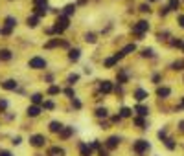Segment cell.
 Masks as SVG:
<instances>
[{
	"label": "cell",
	"instance_id": "30bf717a",
	"mask_svg": "<svg viewBox=\"0 0 184 156\" xmlns=\"http://www.w3.org/2000/svg\"><path fill=\"white\" fill-rule=\"evenodd\" d=\"M100 90H101L103 94H109V92H112V83H110V81H103V83L100 84Z\"/></svg>",
	"mask_w": 184,
	"mask_h": 156
},
{
	"label": "cell",
	"instance_id": "b9f144b4",
	"mask_svg": "<svg viewBox=\"0 0 184 156\" xmlns=\"http://www.w3.org/2000/svg\"><path fill=\"white\" fill-rule=\"evenodd\" d=\"M72 101H74V107H75V109H81V103H79L75 97H72Z\"/></svg>",
	"mask_w": 184,
	"mask_h": 156
},
{
	"label": "cell",
	"instance_id": "d4e9b609",
	"mask_svg": "<svg viewBox=\"0 0 184 156\" xmlns=\"http://www.w3.org/2000/svg\"><path fill=\"white\" fill-rule=\"evenodd\" d=\"M116 63H118V59H116V55H114V57H110V59H107V61H105V66H107V68H110V66H114Z\"/></svg>",
	"mask_w": 184,
	"mask_h": 156
},
{
	"label": "cell",
	"instance_id": "603a6c76",
	"mask_svg": "<svg viewBox=\"0 0 184 156\" xmlns=\"http://www.w3.org/2000/svg\"><path fill=\"white\" fill-rule=\"evenodd\" d=\"M32 103H33V105L42 103V96H41V94H33V96H32Z\"/></svg>",
	"mask_w": 184,
	"mask_h": 156
},
{
	"label": "cell",
	"instance_id": "bcb514c9",
	"mask_svg": "<svg viewBox=\"0 0 184 156\" xmlns=\"http://www.w3.org/2000/svg\"><path fill=\"white\" fill-rule=\"evenodd\" d=\"M98 156H109V154H107V151H103V149H100V153H98Z\"/></svg>",
	"mask_w": 184,
	"mask_h": 156
},
{
	"label": "cell",
	"instance_id": "60d3db41",
	"mask_svg": "<svg viewBox=\"0 0 184 156\" xmlns=\"http://www.w3.org/2000/svg\"><path fill=\"white\" fill-rule=\"evenodd\" d=\"M173 68L175 70H182V63H173Z\"/></svg>",
	"mask_w": 184,
	"mask_h": 156
},
{
	"label": "cell",
	"instance_id": "7dc6e473",
	"mask_svg": "<svg viewBox=\"0 0 184 156\" xmlns=\"http://www.w3.org/2000/svg\"><path fill=\"white\" fill-rule=\"evenodd\" d=\"M0 156H11L9 151H0Z\"/></svg>",
	"mask_w": 184,
	"mask_h": 156
},
{
	"label": "cell",
	"instance_id": "d6986e66",
	"mask_svg": "<svg viewBox=\"0 0 184 156\" xmlns=\"http://www.w3.org/2000/svg\"><path fill=\"white\" fill-rule=\"evenodd\" d=\"M135 110H136V112H138L140 116H147V114H149V110H147V107H144V105H138V107H136Z\"/></svg>",
	"mask_w": 184,
	"mask_h": 156
},
{
	"label": "cell",
	"instance_id": "e0dca14e",
	"mask_svg": "<svg viewBox=\"0 0 184 156\" xmlns=\"http://www.w3.org/2000/svg\"><path fill=\"white\" fill-rule=\"evenodd\" d=\"M11 59V51L9 50H0V61H9Z\"/></svg>",
	"mask_w": 184,
	"mask_h": 156
},
{
	"label": "cell",
	"instance_id": "681fc988",
	"mask_svg": "<svg viewBox=\"0 0 184 156\" xmlns=\"http://www.w3.org/2000/svg\"><path fill=\"white\" fill-rule=\"evenodd\" d=\"M92 149H100V142H94L92 143Z\"/></svg>",
	"mask_w": 184,
	"mask_h": 156
},
{
	"label": "cell",
	"instance_id": "277c9868",
	"mask_svg": "<svg viewBox=\"0 0 184 156\" xmlns=\"http://www.w3.org/2000/svg\"><path fill=\"white\" fill-rule=\"evenodd\" d=\"M133 149H135V153H138V154H142V153H146L147 149H149V143H147L146 140H138L135 145H133Z\"/></svg>",
	"mask_w": 184,
	"mask_h": 156
},
{
	"label": "cell",
	"instance_id": "6da1fadb",
	"mask_svg": "<svg viewBox=\"0 0 184 156\" xmlns=\"http://www.w3.org/2000/svg\"><path fill=\"white\" fill-rule=\"evenodd\" d=\"M66 28H68V15H61V17H57L53 31H55V33H63Z\"/></svg>",
	"mask_w": 184,
	"mask_h": 156
},
{
	"label": "cell",
	"instance_id": "9a60e30c",
	"mask_svg": "<svg viewBox=\"0 0 184 156\" xmlns=\"http://www.w3.org/2000/svg\"><path fill=\"white\" fill-rule=\"evenodd\" d=\"M156 94H158L160 97H168V96L171 94V90H169V88H166V86H160V88L156 90Z\"/></svg>",
	"mask_w": 184,
	"mask_h": 156
},
{
	"label": "cell",
	"instance_id": "4dcf8cb0",
	"mask_svg": "<svg viewBox=\"0 0 184 156\" xmlns=\"http://www.w3.org/2000/svg\"><path fill=\"white\" fill-rule=\"evenodd\" d=\"M168 7H169V9H177V7H179V0H169Z\"/></svg>",
	"mask_w": 184,
	"mask_h": 156
},
{
	"label": "cell",
	"instance_id": "d590c367",
	"mask_svg": "<svg viewBox=\"0 0 184 156\" xmlns=\"http://www.w3.org/2000/svg\"><path fill=\"white\" fill-rule=\"evenodd\" d=\"M166 147H168V149H175V143H173V140H166Z\"/></svg>",
	"mask_w": 184,
	"mask_h": 156
},
{
	"label": "cell",
	"instance_id": "5b68a950",
	"mask_svg": "<svg viewBox=\"0 0 184 156\" xmlns=\"http://www.w3.org/2000/svg\"><path fill=\"white\" fill-rule=\"evenodd\" d=\"M147 30H149V24H147L146 20H140V22L133 28V31H135L136 35H142V33H144V31H147Z\"/></svg>",
	"mask_w": 184,
	"mask_h": 156
},
{
	"label": "cell",
	"instance_id": "7a4b0ae2",
	"mask_svg": "<svg viewBox=\"0 0 184 156\" xmlns=\"http://www.w3.org/2000/svg\"><path fill=\"white\" fill-rule=\"evenodd\" d=\"M30 68L42 70V68H46V61L42 57H33V59H30Z\"/></svg>",
	"mask_w": 184,
	"mask_h": 156
},
{
	"label": "cell",
	"instance_id": "52a82bcc",
	"mask_svg": "<svg viewBox=\"0 0 184 156\" xmlns=\"http://www.w3.org/2000/svg\"><path fill=\"white\" fill-rule=\"evenodd\" d=\"M41 114V107L39 105H32V107H28V116L30 117H37Z\"/></svg>",
	"mask_w": 184,
	"mask_h": 156
},
{
	"label": "cell",
	"instance_id": "7402d4cb",
	"mask_svg": "<svg viewBox=\"0 0 184 156\" xmlns=\"http://www.w3.org/2000/svg\"><path fill=\"white\" fill-rule=\"evenodd\" d=\"M131 114H133V110H131V109H127V107H123V109L120 110V116H122V117H129Z\"/></svg>",
	"mask_w": 184,
	"mask_h": 156
},
{
	"label": "cell",
	"instance_id": "836d02e7",
	"mask_svg": "<svg viewBox=\"0 0 184 156\" xmlns=\"http://www.w3.org/2000/svg\"><path fill=\"white\" fill-rule=\"evenodd\" d=\"M77 79H79V76H75V74H74V76H70V77H68V84H74Z\"/></svg>",
	"mask_w": 184,
	"mask_h": 156
},
{
	"label": "cell",
	"instance_id": "2e32d148",
	"mask_svg": "<svg viewBox=\"0 0 184 156\" xmlns=\"http://www.w3.org/2000/svg\"><path fill=\"white\" fill-rule=\"evenodd\" d=\"M26 22H28V26H30V28H35L37 24H39V17H37V15L28 17V20H26Z\"/></svg>",
	"mask_w": 184,
	"mask_h": 156
},
{
	"label": "cell",
	"instance_id": "ee69618b",
	"mask_svg": "<svg viewBox=\"0 0 184 156\" xmlns=\"http://www.w3.org/2000/svg\"><path fill=\"white\" fill-rule=\"evenodd\" d=\"M35 2V6H44L46 4V0H33Z\"/></svg>",
	"mask_w": 184,
	"mask_h": 156
},
{
	"label": "cell",
	"instance_id": "f6af8a7d",
	"mask_svg": "<svg viewBox=\"0 0 184 156\" xmlns=\"http://www.w3.org/2000/svg\"><path fill=\"white\" fill-rule=\"evenodd\" d=\"M19 143H20V138H19V136H17V138H13V145H19Z\"/></svg>",
	"mask_w": 184,
	"mask_h": 156
},
{
	"label": "cell",
	"instance_id": "cb8c5ba5",
	"mask_svg": "<svg viewBox=\"0 0 184 156\" xmlns=\"http://www.w3.org/2000/svg\"><path fill=\"white\" fill-rule=\"evenodd\" d=\"M59 44H63L59 39H53V40H50V42H46V48H55V46H59Z\"/></svg>",
	"mask_w": 184,
	"mask_h": 156
},
{
	"label": "cell",
	"instance_id": "ba28073f",
	"mask_svg": "<svg viewBox=\"0 0 184 156\" xmlns=\"http://www.w3.org/2000/svg\"><path fill=\"white\" fill-rule=\"evenodd\" d=\"M118 143H120V138L118 136H110L109 140H107V149H116Z\"/></svg>",
	"mask_w": 184,
	"mask_h": 156
},
{
	"label": "cell",
	"instance_id": "8992f818",
	"mask_svg": "<svg viewBox=\"0 0 184 156\" xmlns=\"http://www.w3.org/2000/svg\"><path fill=\"white\" fill-rule=\"evenodd\" d=\"M79 153H81V156H90L92 154V147L87 145V143H79Z\"/></svg>",
	"mask_w": 184,
	"mask_h": 156
},
{
	"label": "cell",
	"instance_id": "ac0fdd59",
	"mask_svg": "<svg viewBox=\"0 0 184 156\" xmlns=\"http://www.w3.org/2000/svg\"><path fill=\"white\" fill-rule=\"evenodd\" d=\"M35 15H37V17L46 15V4H44V6H35Z\"/></svg>",
	"mask_w": 184,
	"mask_h": 156
},
{
	"label": "cell",
	"instance_id": "816d5d0a",
	"mask_svg": "<svg viewBox=\"0 0 184 156\" xmlns=\"http://www.w3.org/2000/svg\"><path fill=\"white\" fill-rule=\"evenodd\" d=\"M182 107H184V99H182Z\"/></svg>",
	"mask_w": 184,
	"mask_h": 156
},
{
	"label": "cell",
	"instance_id": "5bb4252c",
	"mask_svg": "<svg viewBox=\"0 0 184 156\" xmlns=\"http://www.w3.org/2000/svg\"><path fill=\"white\" fill-rule=\"evenodd\" d=\"M135 97H136L138 101H144V99L147 97V92H146V90H142V88H138V90L135 92Z\"/></svg>",
	"mask_w": 184,
	"mask_h": 156
},
{
	"label": "cell",
	"instance_id": "9c48e42d",
	"mask_svg": "<svg viewBox=\"0 0 184 156\" xmlns=\"http://www.w3.org/2000/svg\"><path fill=\"white\" fill-rule=\"evenodd\" d=\"M2 88H6V90H15V88H17V81L7 79V81H4V83H2Z\"/></svg>",
	"mask_w": 184,
	"mask_h": 156
},
{
	"label": "cell",
	"instance_id": "8fae6325",
	"mask_svg": "<svg viewBox=\"0 0 184 156\" xmlns=\"http://www.w3.org/2000/svg\"><path fill=\"white\" fill-rule=\"evenodd\" d=\"M48 156H65V151H63L61 147H52V149L48 151Z\"/></svg>",
	"mask_w": 184,
	"mask_h": 156
},
{
	"label": "cell",
	"instance_id": "44dd1931",
	"mask_svg": "<svg viewBox=\"0 0 184 156\" xmlns=\"http://www.w3.org/2000/svg\"><path fill=\"white\" fill-rule=\"evenodd\" d=\"M79 50H70V53H68V57H70V61H77L79 59Z\"/></svg>",
	"mask_w": 184,
	"mask_h": 156
},
{
	"label": "cell",
	"instance_id": "7bdbcfd3",
	"mask_svg": "<svg viewBox=\"0 0 184 156\" xmlns=\"http://www.w3.org/2000/svg\"><path fill=\"white\" fill-rule=\"evenodd\" d=\"M65 94H66L68 97H74V92H72V90H70V88H66V90H65Z\"/></svg>",
	"mask_w": 184,
	"mask_h": 156
},
{
	"label": "cell",
	"instance_id": "d6a6232c",
	"mask_svg": "<svg viewBox=\"0 0 184 156\" xmlns=\"http://www.w3.org/2000/svg\"><path fill=\"white\" fill-rule=\"evenodd\" d=\"M135 123H136V125H138V127H142V129H144V125H146V123H144V119H142V117H135Z\"/></svg>",
	"mask_w": 184,
	"mask_h": 156
},
{
	"label": "cell",
	"instance_id": "f546056e",
	"mask_svg": "<svg viewBox=\"0 0 184 156\" xmlns=\"http://www.w3.org/2000/svg\"><path fill=\"white\" fill-rule=\"evenodd\" d=\"M85 40H87V42H96V35H94V33H87V35H85Z\"/></svg>",
	"mask_w": 184,
	"mask_h": 156
},
{
	"label": "cell",
	"instance_id": "4fadbf2b",
	"mask_svg": "<svg viewBox=\"0 0 184 156\" xmlns=\"http://www.w3.org/2000/svg\"><path fill=\"white\" fill-rule=\"evenodd\" d=\"M50 130H52V132H61V130H63V125H61L59 121H52V123H50Z\"/></svg>",
	"mask_w": 184,
	"mask_h": 156
},
{
	"label": "cell",
	"instance_id": "74e56055",
	"mask_svg": "<svg viewBox=\"0 0 184 156\" xmlns=\"http://www.w3.org/2000/svg\"><path fill=\"white\" fill-rule=\"evenodd\" d=\"M44 109L52 110V109H53V103H52V101H46V103H44Z\"/></svg>",
	"mask_w": 184,
	"mask_h": 156
},
{
	"label": "cell",
	"instance_id": "e575fe53",
	"mask_svg": "<svg viewBox=\"0 0 184 156\" xmlns=\"http://www.w3.org/2000/svg\"><path fill=\"white\" fill-rule=\"evenodd\" d=\"M125 81H127V76H125V74L122 72V74H120V77H118V83H122V84H123Z\"/></svg>",
	"mask_w": 184,
	"mask_h": 156
},
{
	"label": "cell",
	"instance_id": "f35d334b",
	"mask_svg": "<svg viewBox=\"0 0 184 156\" xmlns=\"http://www.w3.org/2000/svg\"><path fill=\"white\" fill-rule=\"evenodd\" d=\"M140 11L147 13V11H149V6H147V4H142V6H140Z\"/></svg>",
	"mask_w": 184,
	"mask_h": 156
},
{
	"label": "cell",
	"instance_id": "c3c4849f",
	"mask_svg": "<svg viewBox=\"0 0 184 156\" xmlns=\"http://www.w3.org/2000/svg\"><path fill=\"white\" fill-rule=\"evenodd\" d=\"M158 138H162V140H164V138H166V132H164V130H160V132H158Z\"/></svg>",
	"mask_w": 184,
	"mask_h": 156
},
{
	"label": "cell",
	"instance_id": "1f68e13d",
	"mask_svg": "<svg viewBox=\"0 0 184 156\" xmlns=\"http://www.w3.org/2000/svg\"><path fill=\"white\" fill-rule=\"evenodd\" d=\"M142 55H144V57H153V50H151V48H146V50L142 51Z\"/></svg>",
	"mask_w": 184,
	"mask_h": 156
},
{
	"label": "cell",
	"instance_id": "484cf974",
	"mask_svg": "<svg viewBox=\"0 0 184 156\" xmlns=\"http://www.w3.org/2000/svg\"><path fill=\"white\" fill-rule=\"evenodd\" d=\"M107 109H96V116L98 117H107Z\"/></svg>",
	"mask_w": 184,
	"mask_h": 156
},
{
	"label": "cell",
	"instance_id": "3957f363",
	"mask_svg": "<svg viewBox=\"0 0 184 156\" xmlns=\"http://www.w3.org/2000/svg\"><path fill=\"white\" fill-rule=\"evenodd\" d=\"M44 143H46V138L42 134H33L30 138V145H33V147H42Z\"/></svg>",
	"mask_w": 184,
	"mask_h": 156
},
{
	"label": "cell",
	"instance_id": "ab89813d",
	"mask_svg": "<svg viewBox=\"0 0 184 156\" xmlns=\"http://www.w3.org/2000/svg\"><path fill=\"white\" fill-rule=\"evenodd\" d=\"M0 31H2V33H4V35H9V33H11V28H2V30H0Z\"/></svg>",
	"mask_w": 184,
	"mask_h": 156
},
{
	"label": "cell",
	"instance_id": "7c38bea8",
	"mask_svg": "<svg viewBox=\"0 0 184 156\" xmlns=\"http://www.w3.org/2000/svg\"><path fill=\"white\" fill-rule=\"evenodd\" d=\"M72 132H74V127H68V129H63V130L59 132V136H61L63 140H66V138H70V136H72Z\"/></svg>",
	"mask_w": 184,
	"mask_h": 156
},
{
	"label": "cell",
	"instance_id": "8d00e7d4",
	"mask_svg": "<svg viewBox=\"0 0 184 156\" xmlns=\"http://www.w3.org/2000/svg\"><path fill=\"white\" fill-rule=\"evenodd\" d=\"M6 107H7V101L6 99H0V110H6Z\"/></svg>",
	"mask_w": 184,
	"mask_h": 156
},
{
	"label": "cell",
	"instance_id": "f907efd6",
	"mask_svg": "<svg viewBox=\"0 0 184 156\" xmlns=\"http://www.w3.org/2000/svg\"><path fill=\"white\" fill-rule=\"evenodd\" d=\"M179 22H181V26L184 28V17H181V18H179Z\"/></svg>",
	"mask_w": 184,
	"mask_h": 156
},
{
	"label": "cell",
	"instance_id": "ffe728a7",
	"mask_svg": "<svg viewBox=\"0 0 184 156\" xmlns=\"http://www.w3.org/2000/svg\"><path fill=\"white\" fill-rule=\"evenodd\" d=\"M15 26H17V18L7 17V18H6V28H15Z\"/></svg>",
	"mask_w": 184,
	"mask_h": 156
},
{
	"label": "cell",
	"instance_id": "f1b7e54d",
	"mask_svg": "<svg viewBox=\"0 0 184 156\" xmlns=\"http://www.w3.org/2000/svg\"><path fill=\"white\" fill-rule=\"evenodd\" d=\"M59 92H61L59 86H50V88H48V94H50V96H55V94H59Z\"/></svg>",
	"mask_w": 184,
	"mask_h": 156
},
{
	"label": "cell",
	"instance_id": "83f0119b",
	"mask_svg": "<svg viewBox=\"0 0 184 156\" xmlns=\"http://www.w3.org/2000/svg\"><path fill=\"white\" fill-rule=\"evenodd\" d=\"M74 11H75V6H74V4H68V6L65 7V15H72Z\"/></svg>",
	"mask_w": 184,
	"mask_h": 156
},
{
	"label": "cell",
	"instance_id": "4316f807",
	"mask_svg": "<svg viewBox=\"0 0 184 156\" xmlns=\"http://www.w3.org/2000/svg\"><path fill=\"white\" fill-rule=\"evenodd\" d=\"M135 48H136L135 44H127V46H125V48H123L122 51H123V55H127V53H131V51H135Z\"/></svg>",
	"mask_w": 184,
	"mask_h": 156
},
{
	"label": "cell",
	"instance_id": "f5cc1de1",
	"mask_svg": "<svg viewBox=\"0 0 184 156\" xmlns=\"http://www.w3.org/2000/svg\"><path fill=\"white\" fill-rule=\"evenodd\" d=\"M149 2H155V0H149Z\"/></svg>",
	"mask_w": 184,
	"mask_h": 156
}]
</instances>
